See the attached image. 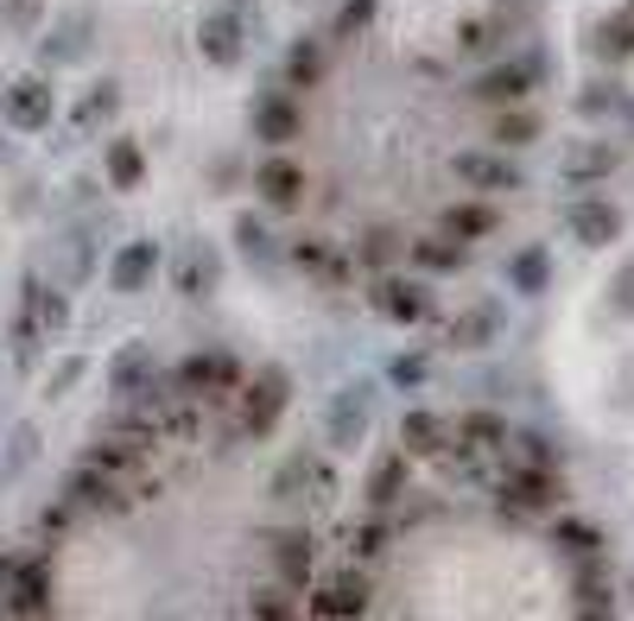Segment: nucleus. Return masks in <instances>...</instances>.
<instances>
[{"instance_id":"1","label":"nucleus","mask_w":634,"mask_h":621,"mask_svg":"<svg viewBox=\"0 0 634 621\" xmlns=\"http://www.w3.org/2000/svg\"><path fill=\"white\" fill-rule=\"evenodd\" d=\"M495 495H502V514H545V507H558V475L533 470V463H508Z\"/></svg>"},{"instance_id":"2","label":"nucleus","mask_w":634,"mask_h":621,"mask_svg":"<svg viewBox=\"0 0 634 621\" xmlns=\"http://www.w3.org/2000/svg\"><path fill=\"white\" fill-rule=\"evenodd\" d=\"M279 413H286V375H279V368H261V375L242 387V413H235V425L254 432V438H267L273 425H279Z\"/></svg>"},{"instance_id":"3","label":"nucleus","mask_w":634,"mask_h":621,"mask_svg":"<svg viewBox=\"0 0 634 621\" xmlns=\"http://www.w3.org/2000/svg\"><path fill=\"white\" fill-rule=\"evenodd\" d=\"M134 502H140V495L122 488V475L95 470V463H83V470L70 475V507H90V514H127Z\"/></svg>"},{"instance_id":"4","label":"nucleus","mask_w":634,"mask_h":621,"mask_svg":"<svg viewBox=\"0 0 634 621\" xmlns=\"http://www.w3.org/2000/svg\"><path fill=\"white\" fill-rule=\"evenodd\" d=\"M0 609H13L20 621L45 616V609H51V564H45V559H20L13 584H7V596H0Z\"/></svg>"},{"instance_id":"5","label":"nucleus","mask_w":634,"mask_h":621,"mask_svg":"<svg viewBox=\"0 0 634 621\" xmlns=\"http://www.w3.org/2000/svg\"><path fill=\"white\" fill-rule=\"evenodd\" d=\"M178 387H184V400H197V406H204V400H222V393L235 387V361H229L222 349L191 355V361L178 368Z\"/></svg>"},{"instance_id":"6","label":"nucleus","mask_w":634,"mask_h":621,"mask_svg":"<svg viewBox=\"0 0 634 621\" xmlns=\"http://www.w3.org/2000/svg\"><path fill=\"white\" fill-rule=\"evenodd\" d=\"M311 609H318L324 621H356V616L368 609V584L356 577V571H336V577H324V584H318Z\"/></svg>"},{"instance_id":"7","label":"nucleus","mask_w":634,"mask_h":621,"mask_svg":"<svg viewBox=\"0 0 634 621\" xmlns=\"http://www.w3.org/2000/svg\"><path fill=\"white\" fill-rule=\"evenodd\" d=\"M299 127H304V108L292 102V95H267V102L254 108V134H261V140H273V147L299 140Z\"/></svg>"},{"instance_id":"8","label":"nucleus","mask_w":634,"mask_h":621,"mask_svg":"<svg viewBox=\"0 0 634 621\" xmlns=\"http://www.w3.org/2000/svg\"><path fill=\"white\" fill-rule=\"evenodd\" d=\"M254 184H261V197H267L273 209H299L304 204V172L292 165V159H267V165L254 172Z\"/></svg>"},{"instance_id":"9","label":"nucleus","mask_w":634,"mask_h":621,"mask_svg":"<svg viewBox=\"0 0 634 621\" xmlns=\"http://www.w3.org/2000/svg\"><path fill=\"white\" fill-rule=\"evenodd\" d=\"M457 177L476 184V191H514V184H520V172H514L502 152H457Z\"/></svg>"},{"instance_id":"10","label":"nucleus","mask_w":634,"mask_h":621,"mask_svg":"<svg viewBox=\"0 0 634 621\" xmlns=\"http://www.w3.org/2000/svg\"><path fill=\"white\" fill-rule=\"evenodd\" d=\"M311 559H318L311 532H279V539H273V564H279V584H286V590H299L304 577H311Z\"/></svg>"},{"instance_id":"11","label":"nucleus","mask_w":634,"mask_h":621,"mask_svg":"<svg viewBox=\"0 0 634 621\" xmlns=\"http://www.w3.org/2000/svg\"><path fill=\"white\" fill-rule=\"evenodd\" d=\"M374 304L388 311L393 324H419V318H425V304H431V298H425L419 286H413V279H381V286H374Z\"/></svg>"},{"instance_id":"12","label":"nucleus","mask_w":634,"mask_h":621,"mask_svg":"<svg viewBox=\"0 0 634 621\" xmlns=\"http://www.w3.org/2000/svg\"><path fill=\"white\" fill-rule=\"evenodd\" d=\"M445 444H451V432L431 413H406V425H400V450L406 457H445Z\"/></svg>"},{"instance_id":"13","label":"nucleus","mask_w":634,"mask_h":621,"mask_svg":"<svg viewBox=\"0 0 634 621\" xmlns=\"http://www.w3.org/2000/svg\"><path fill=\"white\" fill-rule=\"evenodd\" d=\"M572 229H577V241H590V248H603V241H615V229H622V216H615V209H609L603 197H590V204H577Z\"/></svg>"},{"instance_id":"14","label":"nucleus","mask_w":634,"mask_h":621,"mask_svg":"<svg viewBox=\"0 0 634 621\" xmlns=\"http://www.w3.org/2000/svg\"><path fill=\"white\" fill-rule=\"evenodd\" d=\"M152 266H159V248H152V241H134V248H122V261H115V286H122V292H140V286H152Z\"/></svg>"},{"instance_id":"15","label":"nucleus","mask_w":634,"mask_h":621,"mask_svg":"<svg viewBox=\"0 0 634 621\" xmlns=\"http://www.w3.org/2000/svg\"><path fill=\"white\" fill-rule=\"evenodd\" d=\"M445 235H451V241L495 235V209H488V204H451V209H445Z\"/></svg>"},{"instance_id":"16","label":"nucleus","mask_w":634,"mask_h":621,"mask_svg":"<svg viewBox=\"0 0 634 621\" xmlns=\"http://www.w3.org/2000/svg\"><path fill=\"white\" fill-rule=\"evenodd\" d=\"M7 115H13V127H26V134H32V127H45V120H51V89H45V83H20Z\"/></svg>"},{"instance_id":"17","label":"nucleus","mask_w":634,"mask_h":621,"mask_svg":"<svg viewBox=\"0 0 634 621\" xmlns=\"http://www.w3.org/2000/svg\"><path fill=\"white\" fill-rule=\"evenodd\" d=\"M140 177H147V152L134 147V140H115V147H108V184H115V191H134Z\"/></svg>"},{"instance_id":"18","label":"nucleus","mask_w":634,"mask_h":621,"mask_svg":"<svg viewBox=\"0 0 634 621\" xmlns=\"http://www.w3.org/2000/svg\"><path fill=\"white\" fill-rule=\"evenodd\" d=\"M197 38H204V51H210L216 64H235V51H242V26H235L229 13L204 20V32H197Z\"/></svg>"},{"instance_id":"19","label":"nucleus","mask_w":634,"mask_h":621,"mask_svg":"<svg viewBox=\"0 0 634 621\" xmlns=\"http://www.w3.org/2000/svg\"><path fill=\"white\" fill-rule=\"evenodd\" d=\"M495 140H502V147H533V140H540V115H527V108H502V115H495Z\"/></svg>"},{"instance_id":"20","label":"nucleus","mask_w":634,"mask_h":621,"mask_svg":"<svg viewBox=\"0 0 634 621\" xmlns=\"http://www.w3.org/2000/svg\"><path fill=\"white\" fill-rule=\"evenodd\" d=\"M527 83H533V77H527L520 64H508V70H488L483 83H476V95H483V102H520Z\"/></svg>"},{"instance_id":"21","label":"nucleus","mask_w":634,"mask_h":621,"mask_svg":"<svg viewBox=\"0 0 634 621\" xmlns=\"http://www.w3.org/2000/svg\"><path fill=\"white\" fill-rule=\"evenodd\" d=\"M413 261H419L425 273H457V266H463V241L431 235V241H419V248H413Z\"/></svg>"},{"instance_id":"22","label":"nucleus","mask_w":634,"mask_h":621,"mask_svg":"<svg viewBox=\"0 0 634 621\" xmlns=\"http://www.w3.org/2000/svg\"><path fill=\"white\" fill-rule=\"evenodd\" d=\"M400 488H406V450H400V457H388V463L374 470V482H368V502H374V507H393V502H400Z\"/></svg>"},{"instance_id":"23","label":"nucleus","mask_w":634,"mask_h":621,"mask_svg":"<svg viewBox=\"0 0 634 621\" xmlns=\"http://www.w3.org/2000/svg\"><path fill=\"white\" fill-rule=\"evenodd\" d=\"M292 261H299V266H311L318 279H343V273H349V266L336 261V254L324 248V241H299V248H292Z\"/></svg>"},{"instance_id":"24","label":"nucleus","mask_w":634,"mask_h":621,"mask_svg":"<svg viewBox=\"0 0 634 621\" xmlns=\"http://www.w3.org/2000/svg\"><path fill=\"white\" fill-rule=\"evenodd\" d=\"M609 590L597 584V559H590V577H584V590H577V621H609Z\"/></svg>"},{"instance_id":"25","label":"nucleus","mask_w":634,"mask_h":621,"mask_svg":"<svg viewBox=\"0 0 634 621\" xmlns=\"http://www.w3.org/2000/svg\"><path fill=\"white\" fill-rule=\"evenodd\" d=\"M362 425H368V413H362V393H343V400H336V444L362 438Z\"/></svg>"},{"instance_id":"26","label":"nucleus","mask_w":634,"mask_h":621,"mask_svg":"<svg viewBox=\"0 0 634 621\" xmlns=\"http://www.w3.org/2000/svg\"><path fill=\"white\" fill-rule=\"evenodd\" d=\"M393 254H400V235H393V229H368V241H362L356 261H362V266H393Z\"/></svg>"},{"instance_id":"27","label":"nucleus","mask_w":634,"mask_h":621,"mask_svg":"<svg viewBox=\"0 0 634 621\" xmlns=\"http://www.w3.org/2000/svg\"><path fill=\"white\" fill-rule=\"evenodd\" d=\"M147 368H152V355L140 349V343H127V349H122V361H115V381H122L127 393H134V387L147 381Z\"/></svg>"},{"instance_id":"28","label":"nucleus","mask_w":634,"mask_h":621,"mask_svg":"<svg viewBox=\"0 0 634 621\" xmlns=\"http://www.w3.org/2000/svg\"><path fill=\"white\" fill-rule=\"evenodd\" d=\"M254 621H299V609H292L286 590H261L254 596Z\"/></svg>"},{"instance_id":"29","label":"nucleus","mask_w":634,"mask_h":621,"mask_svg":"<svg viewBox=\"0 0 634 621\" xmlns=\"http://www.w3.org/2000/svg\"><path fill=\"white\" fill-rule=\"evenodd\" d=\"M381 545H388V532H381V520H368V527L349 532V552L356 559H381Z\"/></svg>"},{"instance_id":"30","label":"nucleus","mask_w":634,"mask_h":621,"mask_svg":"<svg viewBox=\"0 0 634 621\" xmlns=\"http://www.w3.org/2000/svg\"><path fill=\"white\" fill-rule=\"evenodd\" d=\"M514 286H527V292L545 286V254H540V248H527V254L514 261Z\"/></svg>"},{"instance_id":"31","label":"nucleus","mask_w":634,"mask_h":621,"mask_svg":"<svg viewBox=\"0 0 634 621\" xmlns=\"http://www.w3.org/2000/svg\"><path fill=\"white\" fill-rule=\"evenodd\" d=\"M603 38H609V45H615L609 58H629V51H634V13H615V20H609V26H603Z\"/></svg>"},{"instance_id":"32","label":"nucleus","mask_w":634,"mask_h":621,"mask_svg":"<svg viewBox=\"0 0 634 621\" xmlns=\"http://www.w3.org/2000/svg\"><path fill=\"white\" fill-rule=\"evenodd\" d=\"M558 539H565L572 552H584V559H597V532H590V527H577V520H558Z\"/></svg>"},{"instance_id":"33","label":"nucleus","mask_w":634,"mask_h":621,"mask_svg":"<svg viewBox=\"0 0 634 621\" xmlns=\"http://www.w3.org/2000/svg\"><path fill=\"white\" fill-rule=\"evenodd\" d=\"M311 77H318V51L299 45V58H292V83H311Z\"/></svg>"},{"instance_id":"34","label":"nucleus","mask_w":634,"mask_h":621,"mask_svg":"<svg viewBox=\"0 0 634 621\" xmlns=\"http://www.w3.org/2000/svg\"><path fill=\"white\" fill-rule=\"evenodd\" d=\"M108 108H115V89H95V95H90V108H83V115H108Z\"/></svg>"},{"instance_id":"35","label":"nucleus","mask_w":634,"mask_h":621,"mask_svg":"<svg viewBox=\"0 0 634 621\" xmlns=\"http://www.w3.org/2000/svg\"><path fill=\"white\" fill-rule=\"evenodd\" d=\"M13 571H20V552H0V596H7V584H13Z\"/></svg>"},{"instance_id":"36","label":"nucleus","mask_w":634,"mask_h":621,"mask_svg":"<svg viewBox=\"0 0 634 621\" xmlns=\"http://www.w3.org/2000/svg\"><path fill=\"white\" fill-rule=\"evenodd\" d=\"M13 20H32V0H13Z\"/></svg>"},{"instance_id":"37","label":"nucleus","mask_w":634,"mask_h":621,"mask_svg":"<svg viewBox=\"0 0 634 621\" xmlns=\"http://www.w3.org/2000/svg\"><path fill=\"white\" fill-rule=\"evenodd\" d=\"M622 304H629V311H634V273H629V286H622Z\"/></svg>"}]
</instances>
